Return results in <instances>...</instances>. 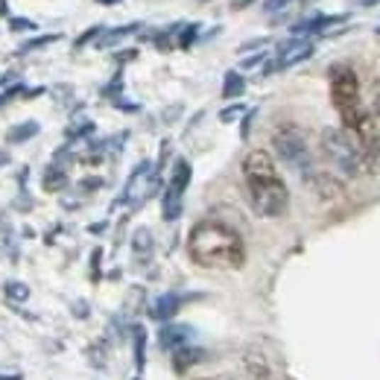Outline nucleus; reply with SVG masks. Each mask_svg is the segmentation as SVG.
I'll list each match as a JSON object with an SVG mask.
<instances>
[{
	"label": "nucleus",
	"instance_id": "58836bf2",
	"mask_svg": "<svg viewBox=\"0 0 380 380\" xmlns=\"http://www.w3.org/2000/svg\"><path fill=\"white\" fill-rule=\"evenodd\" d=\"M135 380H140V377H135Z\"/></svg>",
	"mask_w": 380,
	"mask_h": 380
},
{
	"label": "nucleus",
	"instance_id": "f03ea898",
	"mask_svg": "<svg viewBox=\"0 0 380 380\" xmlns=\"http://www.w3.org/2000/svg\"><path fill=\"white\" fill-rule=\"evenodd\" d=\"M243 181L249 205L257 217L264 220H278L290 211V190L287 181L281 179L275 158L267 150H252L243 158Z\"/></svg>",
	"mask_w": 380,
	"mask_h": 380
},
{
	"label": "nucleus",
	"instance_id": "c9c22d12",
	"mask_svg": "<svg viewBox=\"0 0 380 380\" xmlns=\"http://www.w3.org/2000/svg\"><path fill=\"white\" fill-rule=\"evenodd\" d=\"M377 114H380V85H377V108H374Z\"/></svg>",
	"mask_w": 380,
	"mask_h": 380
},
{
	"label": "nucleus",
	"instance_id": "c85d7f7f",
	"mask_svg": "<svg viewBox=\"0 0 380 380\" xmlns=\"http://www.w3.org/2000/svg\"><path fill=\"white\" fill-rule=\"evenodd\" d=\"M97 187H103V179H97V176H91V179H82V184H79V190H82V194H91V190H97Z\"/></svg>",
	"mask_w": 380,
	"mask_h": 380
},
{
	"label": "nucleus",
	"instance_id": "5701e85b",
	"mask_svg": "<svg viewBox=\"0 0 380 380\" xmlns=\"http://www.w3.org/2000/svg\"><path fill=\"white\" fill-rule=\"evenodd\" d=\"M15 97H23V82H15V85H9L6 91H0V108H4L6 103H12Z\"/></svg>",
	"mask_w": 380,
	"mask_h": 380
},
{
	"label": "nucleus",
	"instance_id": "72a5a7b5",
	"mask_svg": "<svg viewBox=\"0 0 380 380\" xmlns=\"http://www.w3.org/2000/svg\"><path fill=\"white\" fill-rule=\"evenodd\" d=\"M0 380H21V374H0Z\"/></svg>",
	"mask_w": 380,
	"mask_h": 380
},
{
	"label": "nucleus",
	"instance_id": "7ed1b4c3",
	"mask_svg": "<svg viewBox=\"0 0 380 380\" xmlns=\"http://www.w3.org/2000/svg\"><path fill=\"white\" fill-rule=\"evenodd\" d=\"M322 152L330 161V167L345 179H360V176L371 173L360 140L354 138V132H348L342 126H330L322 132Z\"/></svg>",
	"mask_w": 380,
	"mask_h": 380
},
{
	"label": "nucleus",
	"instance_id": "2eb2a0df",
	"mask_svg": "<svg viewBox=\"0 0 380 380\" xmlns=\"http://www.w3.org/2000/svg\"><path fill=\"white\" fill-rule=\"evenodd\" d=\"M152 249H155V240H152V231L147 228V225H140V228H135V234H132V252H135V257H150L152 255Z\"/></svg>",
	"mask_w": 380,
	"mask_h": 380
},
{
	"label": "nucleus",
	"instance_id": "4be33fe9",
	"mask_svg": "<svg viewBox=\"0 0 380 380\" xmlns=\"http://www.w3.org/2000/svg\"><path fill=\"white\" fill-rule=\"evenodd\" d=\"M9 30L12 33H38L35 21H30V18H9Z\"/></svg>",
	"mask_w": 380,
	"mask_h": 380
},
{
	"label": "nucleus",
	"instance_id": "9d476101",
	"mask_svg": "<svg viewBox=\"0 0 380 380\" xmlns=\"http://www.w3.org/2000/svg\"><path fill=\"white\" fill-rule=\"evenodd\" d=\"M202 360H205V348H199L196 342L170 351V363H173V371H176V374L190 371V369H194L196 363H202Z\"/></svg>",
	"mask_w": 380,
	"mask_h": 380
},
{
	"label": "nucleus",
	"instance_id": "dca6fc26",
	"mask_svg": "<svg viewBox=\"0 0 380 380\" xmlns=\"http://www.w3.org/2000/svg\"><path fill=\"white\" fill-rule=\"evenodd\" d=\"M132 345H135V369L144 371V366H147V330H144V325H132Z\"/></svg>",
	"mask_w": 380,
	"mask_h": 380
},
{
	"label": "nucleus",
	"instance_id": "20e7f679",
	"mask_svg": "<svg viewBox=\"0 0 380 380\" xmlns=\"http://www.w3.org/2000/svg\"><path fill=\"white\" fill-rule=\"evenodd\" d=\"M328 79H330V103H334V108L340 114L342 129L354 132L366 114L360 79L354 74V67H348V65H334L328 70Z\"/></svg>",
	"mask_w": 380,
	"mask_h": 380
},
{
	"label": "nucleus",
	"instance_id": "412c9836",
	"mask_svg": "<svg viewBox=\"0 0 380 380\" xmlns=\"http://www.w3.org/2000/svg\"><path fill=\"white\" fill-rule=\"evenodd\" d=\"M246 374L249 380H269V369L260 357H246Z\"/></svg>",
	"mask_w": 380,
	"mask_h": 380
},
{
	"label": "nucleus",
	"instance_id": "c756f323",
	"mask_svg": "<svg viewBox=\"0 0 380 380\" xmlns=\"http://www.w3.org/2000/svg\"><path fill=\"white\" fill-rule=\"evenodd\" d=\"M267 44V38H255V41H246V44H240V53H246V50H260V47Z\"/></svg>",
	"mask_w": 380,
	"mask_h": 380
},
{
	"label": "nucleus",
	"instance_id": "f704fd0d",
	"mask_svg": "<svg viewBox=\"0 0 380 380\" xmlns=\"http://www.w3.org/2000/svg\"><path fill=\"white\" fill-rule=\"evenodd\" d=\"M369 4L374 6V4H377V0H360V6H369Z\"/></svg>",
	"mask_w": 380,
	"mask_h": 380
},
{
	"label": "nucleus",
	"instance_id": "f3484780",
	"mask_svg": "<svg viewBox=\"0 0 380 380\" xmlns=\"http://www.w3.org/2000/svg\"><path fill=\"white\" fill-rule=\"evenodd\" d=\"M243 91H246L243 74H240V70H228V74L223 77V100H237Z\"/></svg>",
	"mask_w": 380,
	"mask_h": 380
},
{
	"label": "nucleus",
	"instance_id": "f8f14e48",
	"mask_svg": "<svg viewBox=\"0 0 380 380\" xmlns=\"http://www.w3.org/2000/svg\"><path fill=\"white\" fill-rule=\"evenodd\" d=\"M38 132H41V123L38 121H23V123H18V126H12L6 132V144L21 147V144H27V140H33Z\"/></svg>",
	"mask_w": 380,
	"mask_h": 380
},
{
	"label": "nucleus",
	"instance_id": "6e6552de",
	"mask_svg": "<svg viewBox=\"0 0 380 380\" xmlns=\"http://www.w3.org/2000/svg\"><path fill=\"white\" fill-rule=\"evenodd\" d=\"M181 304H184V298L179 296V293H164V296H158L152 304H150V319H155V322H173L176 319V313L181 311Z\"/></svg>",
	"mask_w": 380,
	"mask_h": 380
},
{
	"label": "nucleus",
	"instance_id": "4468645a",
	"mask_svg": "<svg viewBox=\"0 0 380 380\" xmlns=\"http://www.w3.org/2000/svg\"><path fill=\"white\" fill-rule=\"evenodd\" d=\"M190 176H194V167H190V161L179 158L173 164V176H170V190H176V194H187V184H190Z\"/></svg>",
	"mask_w": 380,
	"mask_h": 380
},
{
	"label": "nucleus",
	"instance_id": "423d86ee",
	"mask_svg": "<svg viewBox=\"0 0 380 380\" xmlns=\"http://www.w3.org/2000/svg\"><path fill=\"white\" fill-rule=\"evenodd\" d=\"M316 53V44L313 41H307V38H298V35H290L287 41H281L275 47V59L264 67V74H275V70H284V67H293L298 62H307Z\"/></svg>",
	"mask_w": 380,
	"mask_h": 380
},
{
	"label": "nucleus",
	"instance_id": "393cba45",
	"mask_svg": "<svg viewBox=\"0 0 380 380\" xmlns=\"http://www.w3.org/2000/svg\"><path fill=\"white\" fill-rule=\"evenodd\" d=\"M103 33H106V27H91V30H88L85 35H79V38L74 41V47H77V50H82V47H85V44H91L94 38H100Z\"/></svg>",
	"mask_w": 380,
	"mask_h": 380
},
{
	"label": "nucleus",
	"instance_id": "473e14b6",
	"mask_svg": "<svg viewBox=\"0 0 380 380\" xmlns=\"http://www.w3.org/2000/svg\"><path fill=\"white\" fill-rule=\"evenodd\" d=\"M91 231H94V234H103V231H106V223H97V225H91Z\"/></svg>",
	"mask_w": 380,
	"mask_h": 380
},
{
	"label": "nucleus",
	"instance_id": "4c0bfd02",
	"mask_svg": "<svg viewBox=\"0 0 380 380\" xmlns=\"http://www.w3.org/2000/svg\"><path fill=\"white\" fill-rule=\"evenodd\" d=\"M377 33H380V27H377Z\"/></svg>",
	"mask_w": 380,
	"mask_h": 380
},
{
	"label": "nucleus",
	"instance_id": "bb28decb",
	"mask_svg": "<svg viewBox=\"0 0 380 380\" xmlns=\"http://www.w3.org/2000/svg\"><path fill=\"white\" fill-rule=\"evenodd\" d=\"M196 33H199V23H190V27H184L179 44H181V47H190V44H194V38H196Z\"/></svg>",
	"mask_w": 380,
	"mask_h": 380
},
{
	"label": "nucleus",
	"instance_id": "ddd939ff",
	"mask_svg": "<svg viewBox=\"0 0 380 380\" xmlns=\"http://www.w3.org/2000/svg\"><path fill=\"white\" fill-rule=\"evenodd\" d=\"M41 187L47 194H59V190L67 187V173H65L62 164H50V167L41 173Z\"/></svg>",
	"mask_w": 380,
	"mask_h": 380
},
{
	"label": "nucleus",
	"instance_id": "1a4fd4ad",
	"mask_svg": "<svg viewBox=\"0 0 380 380\" xmlns=\"http://www.w3.org/2000/svg\"><path fill=\"white\" fill-rule=\"evenodd\" d=\"M345 18H348V15H313V18H307V21H298L290 33L298 35V38L319 35V33H325L328 27H334V23H340V21H345Z\"/></svg>",
	"mask_w": 380,
	"mask_h": 380
},
{
	"label": "nucleus",
	"instance_id": "39448f33",
	"mask_svg": "<svg viewBox=\"0 0 380 380\" xmlns=\"http://www.w3.org/2000/svg\"><path fill=\"white\" fill-rule=\"evenodd\" d=\"M272 152L278 155V161L284 167H290L304 184L319 173V164L311 152V144H307L304 132L293 123H284L272 132Z\"/></svg>",
	"mask_w": 380,
	"mask_h": 380
},
{
	"label": "nucleus",
	"instance_id": "f257e3e1",
	"mask_svg": "<svg viewBox=\"0 0 380 380\" xmlns=\"http://www.w3.org/2000/svg\"><path fill=\"white\" fill-rule=\"evenodd\" d=\"M187 255L205 269H240L246 264V243L237 228L220 220H199L187 234Z\"/></svg>",
	"mask_w": 380,
	"mask_h": 380
},
{
	"label": "nucleus",
	"instance_id": "6ab92c4d",
	"mask_svg": "<svg viewBox=\"0 0 380 380\" xmlns=\"http://www.w3.org/2000/svg\"><path fill=\"white\" fill-rule=\"evenodd\" d=\"M62 38V33H47V35H33L30 41H23L21 47H18V56H27V53H33V50H41V47H47V44H53V41H59Z\"/></svg>",
	"mask_w": 380,
	"mask_h": 380
},
{
	"label": "nucleus",
	"instance_id": "aec40b11",
	"mask_svg": "<svg viewBox=\"0 0 380 380\" xmlns=\"http://www.w3.org/2000/svg\"><path fill=\"white\" fill-rule=\"evenodd\" d=\"M4 293H6V298L15 301V304L30 301V287H27L23 281H6V284H4Z\"/></svg>",
	"mask_w": 380,
	"mask_h": 380
},
{
	"label": "nucleus",
	"instance_id": "9b49d317",
	"mask_svg": "<svg viewBox=\"0 0 380 380\" xmlns=\"http://www.w3.org/2000/svg\"><path fill=\"white\" fill-rule=\"evenodd\" d=\"M181 205H184V194H176V190H164L161 196V217L164 223H176L181 217Z\"/></svg>",
	"mask_w": 380,
	"mask_h": 380
},
{
	"label": "nucleus",
	"instance_id": "a211bd4d",
	"mask_svg": "<svg viewBox=\"0 0 380 380\" xmlns=\"http://www.w3.org/2000/svg\"><path fill=\"white\" fill-rule=\"evenodd\" d=\"M140 27H144V23L135 21V23H123V27H117V30H108V33H103V35L97 38V47H111V44H117L121 38H126V35L138 33Z\"/></svg>",
	"mask_w": 380,
	"mask_h": 380
},
{
	"label": "nucleus",
	"instance_id": "2f4dec72",
	"mask_svg": "<svg viewBox=\"0 0 380 380\" xmlns=\"http://www.w3.org/2000/svg\"><path fill=\"white\" fill-rule=\"evenodd\" d=\"M117 56H121V62H126V59H135L138 50H123V53H117Z\"/></svg>",
	"mask_w": 380,
	"mask_h": 380
},
{
	"label": "nucleus",
	"instance_id": "e433bc0d",
	"mask_svg": "<svg viewBox=\"0 0 380 380\" xmlns=\"http://www.w3.org/2000/svg\"><path fill=\"white\" fill-rule=\"evenodd\" d=\"M100 4H106V6H111V4H121V0H100Z\"/></svg>",
	"mask_w": 380,
	"mask_h": 380
},
{
	"label": "nucleus",
	"instance_id": "cd10ccee",
	"mask_svg": "<svg viewBox=\"0 0 380 380\" xmlns=\"http://www.w3.org/2000/svg\"><path fill=\"white\" fill-rule=\"evenodd\" d=\"M70 311H74L77 319H88L91 316V304L88 301H74V304H70Z\"/></svg>",
	"mask_w": 380,
	"mask_h": 380
},
{
	"label": "nucleus",
	"instance_id": "0eeeda50",
	"mask_svg": "<svg viewBox=\"0 0 380 380\" xmlns=\"http://www.w3.org/2000/svg\"><path fill=\"white\" fill-rule=\"evenodd\" d=\"M196 340V330L190 325H181V322H164L161 330H158V345L164 351H176L181 345H194Z\"/></svg>",
	"mask_w": 380,
	"mask_h": 380
},
{
	"label": "nucleus",
	"instance_id": "b1692460",
	"mask_svg": "<svg viewBox=\"0 0 380 380\" xmlns=\"http://www.w3.org/2000/svg\"><path fill=\"white\" fill-rule=\"evenodd\" d=\"M243 111H246V106H243V103H234V106H228V108H223V111H220V121H223V123H234Z\"/></svg>",
	"mask_w": 380,
	"mask_h": 380
},
{
	"label": "nucleus",
	"instance_id": "7c9ffc66",
	"mask_svg": "<svg viewBox=\"0 0 380 380\" xmlns=\"http://www.w3.org/2000/svg\"><path fill=\"white\" fill-rule=\"evenodd\" d=\"M9 161H12L9 152H6V150H0V167H9Z\"/></svg>",
	"mask_w": 380,
	"mask_h": 380
},
{
	"label": "nucleus",
	"instance_id": "a878e982",
	"mask_svg": "<svg viewBox=\"0 0 380 380\" xmlns=\"http://www.w3.org/2000/svg\"><path fill=\"white\" fill-rule=\"evenodd\" d=\"M267 59H269V53H267V50H257L255 56L243 59V65H240V67H243V70H252V67H257V65H264Z\"/></svg>",
	"mask_w": 380,
	"mask_h": 380
}]
</instances>
